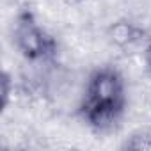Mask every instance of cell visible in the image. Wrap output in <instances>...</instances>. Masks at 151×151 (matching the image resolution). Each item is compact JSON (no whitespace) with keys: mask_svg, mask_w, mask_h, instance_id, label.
Here are the masks:
<instances>
[{"mask_svg":"<svg viewBox=\"0 0 151 151\" xmlns=\"http://www.w3.org/2000/svg\"><path fill=\"white\" fill-rule=\"evenodd\" d=\"M128 110V86L123 71L114 64H101L89 71L84 82L77 114L96 133L117 130Z\"/></svg>","mask_w":151,"mask_h":151,"instance_id":"6da1fadb","label":"cell"},{"mask_svg":"<svg viewBox=\"0 0 151 151\" xmlns=\"http://www.w3.org/2000/svg\"><path fill=\"white\" fill-rule=\"evenodd\" d=\"M11 43L18 55L30 66H55L60 53L57 37L39 22L30 7H22L11 23Z\"/></svg>","mask_w":151,"mask_h":151,"instance_id":"7a4b0ae2","label":"cell"},{"mask_svg":"<svg viewBox=\"0 0 151 151\" xmlns=\"http://www.w3.org/2000/svg\"><path fill=\"white\" fill-rule=\"evenodd\" d=\"M123 149H151V132L147 130H139L135 133H132L130 137L124 139V142L121 144Z\"/></svg>","mask_w":151,"mask_h":151,"instance_id":"3957f363","label":"cell"},{"mask_svg":"<svg viewBox=\"0 0 151 151\" xmlns=\"http://www.w3.org/2000/svg\"><path fill=\"white\" fill-rule=\"evenodd\" d=\"M9 94H11V77L7 71H4L2 73V109L7 107Z\"/></svg>","mask_w":151,"mask_h":151,"instance_id":"277c9868","label":"cell"},{"mask_svg":"<svg viewBox=\"0 0 151 151\" xmlns=\"http://www.w3.org/2000/svg\"><path fill=\"white\" fill-rule=\"evenodd\" d=\"M146 59H147V66H149V71H151V43L146 48Z\"/></svg>","mask_w":151,"mask_h":151,"instance_id":"5b68a950","label":"cell"}]
</instances>
